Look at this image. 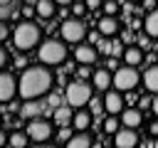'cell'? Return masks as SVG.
I'll return each instance as SVG.
<instances>
[{"instance_id":"1","label":"cell","mask_w":158,"mask_h":148,"mask_svg":"<svg viewBox=\"0 0 158 148\" xmlns=\"http://www.w3.org/2000/svg\"><path fill=\"white\" fill-rule=\"evenodd\" d=\"M52 89V74L44 64H37V67H27L20 76V84H17V91L22 99H40L42 94H47Z\"/></svg>"},{"instance_id":"2","label":"cell","mask_w":158,"mask_h":148,"mask_svg":"<svg viewBox=\"0 0 158 148\" xmlns=\"http://www.w3.org/2000/svg\"><path fill=\"white\" fill-rule=\"evenodd\" d=\"M40 37H42L40 27L27 20V22H20V25L15 27V32H12V44H15L17 52H30V49H35V47L40 44Z\"/></svg>"},{"instance_id":"3","label":"cell","mask_w":158,"mask_h":148,"mask_svg":"<svg viewBox=\"0 0 158 148\" xmlns=\"http://www.w3.org/2000/svg\"><path fill=\"white\" fill-rule=\"evenodd\" d=\"M67 59V44L59 42V39H44L40 44V62L44 67H54V64H62Z\"/></svg>"},{"instance_id":"4","label":"cell","mask_w":158,"mask_h":148,"mask_svg":"<svg viewBox=\"0 0 158 148\" xmlns=\"http://www.w3.org/2000/svg\"><path fill=\"white\" fill-rule=\"evenodd\" d=\"M64 99H67V104H69L72 109H84V106L91 101V86H89L86 81L77 79V81H72V84L67 86Z\"/></svg>"},{"instance_id":"5","label":"cell","mask_w":158,"mask_h":148,"mask_svg":"<svg viewBox=\"0 0 158 148\" xmlns=\"http://www.w3.org/2000/svg\"><path fill=\"white\" fill-rule=\"evenodd\" d=\"M138 69L136 67H118L116 72H114V89L116 91H131V89H136V84H138Z\"/></svg>"},{"instance_id":"6","label":"cell","mask_w":158,"mask_h":148,"mask_svg":"<svg viewBox=\"0 0 158 148\" xmlns=\"http://www.w3.org/2000/svg\"><path fill=\"white\" fill-rule=\"evenodd\" d=\"M59 35H62L64 42H74V44H79V39L86 37V27H84V22L77 20V17H74V20H64L62 27H59Z\"/></svg>"},{"instance_id":"7","label":"cell","mask_w":158,"mask_h":148,"mask_svg":"<svg viewBox=\"0 0 158 148\" xmlns=\"http://www.w3.org/2000/svg\"><path fill=\"white\" fill-rule=\"evenodd\" d=\"M27 136H30L35 143L49 141V138H52V123L44 121V118H35V121H30V126H27Z\"/></svg>"},{"instance_id":"8","label":"cell","mask_w":158,"mask_h":148,"mask_svg":"<svg viewBox=\"0 0 158 148\" xmlns=\"http://www.w3.org/2000/svg\"><path fill=\"white\" fill-rule=\"evenodd\" d=\"M114 146L116 148H136L138 146V133L133 131V128H118L116 133H114Z\"/></svg>"},{"instance_id":"9","label":"cell","mask_w":158,"mask_h":148,"mask_svg":"<svg viewBox=\"0 0 158 148\" xmlns=\"http://www.w3.org/2000/svg\"><path fill=\"white\" fill-rule=\"evenodd\" d=\"M15 94H17L15 76L7 72H0V101H10V99H15Z\"/></svg>"},{"instance_id":"10","label":"cell","mask_w":158,"mask_h":148,"mask_svg":"<svg viewBox=\"0 0 158 148\" xmlns=\"http://www.w3.org/2000/svg\"><path fill=\"white\" fill-rule=\"evenodd\" d=\"M91 84H94L96 91H109V89L114 86V74H111L109 69H96V72L91 74Z\"/></svg>"},{"instance_id":"11","label":"cell","mask_w":158,"mask_h":148,"mask_svg":"<svg viewBox=\"0 0 158 148\" xmlns=\"http://www.w3.org/2000/svg\"><path fill=\"white\" fill-rule=\"evenodd\" d=\"M104 109L109 111V113H121L123 111V99H121V91H106V96H104Z\"/></svg>"},{"instance_id":"12","label":"cell","mask_w":158,"mask_h":148,"mask_svg":"<svg viewBox=\"0 0 158 148\" xmlns=\"http://www.w3.org/2000/svg\"><path fill=\"white\" fill-rule=\"evenodd\" d=\"M74 57H77V62L79 64H94L96 62V49L91 47V44H77V49H74Z\"/></svg>"},{"instance_id":"13","label":"cell","mask_w":158,"mask_h":148,"mask_svg":"<svg viewBox=\"0 0 158 148\" xmlns=\"http://www.w3.org/2000/svg\"><path fill=\"white\" fill-rule=\"evenodd\" d=\"M141 121H143V113L138 109H123L121 111V123L126 128H136V126H141Z\"/></svg>"},{"instance_id":"14","label":"cell","mask_w":158,"mask_h":148,"mask_svg":"<svg viewBox=\"0 0 158 148\" xmlns=\"http://www.w3.org/2000/svg\"><path fill=\"white\" fill-rule=\"evenodd\" d=\"M143 86L148 89V91H153V94H158V64H153V67H148L146 72H143Z\"/></svg>"},{"instance_id":"15","label":"cell","mask_w":158,"mask_h":148,"mask_svg":"<svg viewBox=\"0 0 158 148\" xmlns=\"http://www.w3.org/2000/svg\"><path fill=\"white\" fill-rule=\"evenodd\" d=\"M143 27H146V35L148 37H158V7L148 10V15L143 20Z\"/></svg>"},{"instance_id":"16","label":"cell","mask_w":158,"mask_h":148,"mask_svg":"<svg viewBox=\"0 0 158 148\" xmlns=\"http://www.w3.org/2000/svg\"><path fill=\"white\" fill-rule=\"evenodd\" d=\"M99 32L106 35V37L116 35V32H118V20H116L114 15H106L104 20H99Z\"/></svg>"},{"instance_id":"17","label":"cell","mask_w":158,"mask_h":148,"mask_svg":"<svg viewBox=\"0 0 158 148\" xmlns=\"http://www.w3.org/2000/svg\"><path fill=\"white\" fill-rule=\"evenodd\" d=\"M52 118H54V123H57V126H67V123H72V118H74L72 106H69V104H67V106H57Z\"/></svg>"},{"instance_id":"18","label":"cell","mask_w":158,"mask_h":148,"mask_svg":"<svg viewBox=\"0 0 158 148\" xmlns=\"http://www.w3.org/2000/svg\"><path fill=\"white\" fill-rule=\"evenodd\" d=\"M67 148H91V136L84 133V131H77V133L67 141Z\"/></svg>"},{"instance_id":"19","label":"cell","mask_w":158,"mask_h":148,"mask_svg":"<svg viewBox=\"0 0 158 148\" xmlns=\"http://www.w3.org/2000/svg\"><path fill=\"white\" fill-rule=\"evenodd\" d=\"M72 126H74L77 131H86V128L91 126V113L84 111V109H79V111L74 113V118H72Z\"/></svg>"},{"instance_id":"20","label":"cell","mask_w":158,"mask_h":148,"mask_svg":"<svg viewBox=\"0 0 158 148\" xmlns=\"http://www.w3.org/2000/svg\"><path fill=\"white\" fill-rule=\"evenodd\" d=\"M123 59H126L128 67H138V64L143 62V52H141L138 47H128V49L123 52Z\"/></svg>"},{"instance_id":"21","label":"cell","mask_w":158,"mask_h":148,"mask_svg":"<svg viewBox=\"0 0 158 148\" xmlns=\"http://www.w3.org/2000/svg\"><path fill=\"white\" fill-rule=\"evenodd\" d=\"M54 5H57L54 0H37L35 10H37V15H40V17H44V20H47V17H52V15H54Z\"/></svg>"},{"instance_id":"22","label":"cell","mask_w":158,"mask_h":148,"mask_svg":"<svg viewBox=\"0 0 158 148\" xmlns=\"http://www.w3.org/2000/svg\"><path fill=\"white\" fill-rule=\"evenodd\" d=\"M27 141H30V136H27V133H22V131H12L7 143H10L12 148H27Z\"/></svg>"},{"instance_id":"23","label":"cell","mask_w":158,"mask_h":148,"mask_svg":"<svg viewBox=\"0 0 158 148\" xmlns=\"http://www.w3.org/2000/svg\"><path fill=\"white\" fill-rule=\"evenodd\" d=\"M42 113V106L35 101V99H30L27 104H25V109H22V116H27V118H32V116H40Z\"/></svg>"},{"instance_id":"24","label":"cell","mask_w":158,"mask_h":148,"mask_svg":"<svg viewBox=\"0 0 158 148\" xmlns=\"http://www.w3.org/2000/svg\"><path fill=\"white\" fill-rule=\"evenodd\" d=\"M118 123H121V118H116L114 113H109V118L104 121V131L106 133H116L118 131Z\"/></svg>"},{"instance_id":"25","label":"cell","mask_w":158,"mask_h":148,"mask_svg":"<svg viewBox=\"0 0 158 148\" xmlns=\"http://www.w3.org/2000/svg\"><path fill=\"white\" fill-rule=\"evenodd\" d=\"M116 10H118V2H116V0H106V2H104V12H106V15H114Z\"/></svg>"},{"instance_id":"26","label":"cell","mask_w":158,"mask_h":148,"mask_svg":"<svg viewBox=\"0 0 158 148\" xmlns=\"http://www.w3.org/2000/svg\"><path fill=\"white\" fill-rule=\"evenodd\" d=\"M74 133H72V128H67V126H59V141H69Z\"/></svg>"},{"instance_id":"27","label":"cell","mask_w":158,"mask_h":148,"mask_svg":"<svg viewBox=\"0 0 158 148\" xmlns=\"http://www.w3.org/2000/svg\"><path fill=\"white\" fill-rule=\"evenodd\" d=\"M10 37V27H7V22L5 20H0V42L2 39H7Z\"/></svg>"},{"instance_id":"28","label":"cell","mask_w":158,"mask_h":148,"mask_svg":"<svg viewBox=\"0 0 158 148\" xmlns=\"http://www.w3.org/2000/svg\"><path fill=\"white\" fill-rule=\"evenodd\" d=\"M89 7H86V2H74V15L79 17V15H84Z\"/></svg>"},{"instance_id":"29","label":"cell","mask_w":158,"mask_h":148,"mask_svg":"<svg viewBox=\"0 0 158 148\" xmlns=\"http://www.w3.org/2000/svg\"><path fill=\"white\" fill-rule=\"evenodd\" d=\"M49 106H62V99H59V94H49Z\"/></svg>"},{"instance_id":"30","label":"cell","mask_w":158,"mask_h":148,"mask_svg":"<svg viewBox=\"0 0 158 148\" xmlns=\"http://www.w3.org/2000/svg\"><path fill=\"white\" fill-rule=\"evenodd\" d=\"M10 17V5H0V20H7Z\"/></svg>"},{"instance_id":"31","label":"cell","mask_w":158,"mask_h":148,"mask_svg":"<svg viewBox=\"0 0 158 148\" xmlns=\"http://www.w3.org/2000/svg\"><path fill=\"white\" fill-rule=\"evenodd\" d=\"M89 104H91V111H94V113H99V111H101V104H99V101H94V96H91V101H89Z\"/></svg>"},{"instance_id":"32","label":"cell","mask_w":158,"mask_h":148,"mask_svg":"<svg viewBox=\"0 0 158 148\" xmlns=\"http://www.w3.org/2000/svg\"><path fill=\"white\" fill-rule=\"evenodd\" d=\"M148 133H151V136H158V121H153V123L148 126Z\"/></svg>"},{"instance_id":"33","label":"cell","mask_w":158,"mask_h":148,"mask_svg":"<svg viewBox=\"0 0 158 148\" xmlns=\"http://www.w3.org/2000/svg\"><path fill=\"white\" fill-rule=\"evenodd\" d=\"M99 5H101V0H86V7H89V10H96Z\"/></svg>"},{"instance_id":"34","label":"cell","mask_w":158,"mask_h":148,"mask_svg":"<svg viewBox=\"0 0 158 148\" xmlns=\"http://www.w3.org/2000/svg\"><path fill=\"white\" fill-rule=\"evenodd\" d=\"M7 62V52L2 49V44H0V69H2V64Z\"/></svg>"},{"instance_id":"35","label":"cell","mask_w":158,"mask_h":148,"mask_svg":"<svg viewBox=\"0 0 158 148\" xmlns=\"http://www.w3.org/2000/svg\"><path fill=\"white\" fill-rule=\"evenodd\" d=\"M7 141H10V136H7V133H5V131H0V148H2V146H5V143H7Z\"/></svg>"},{"instance_id":"36","label":"cell","mask_w":158,"mask_h":148,"mask_svg":"<svg viewBox=\"0 0 158 148\" xmlns=\"http://www.w3.org/2000/svg\"><path fill=\"white\" fill-rule=\"evenodd\" d=\"M151 109H153V113H156V116H158V94H156V99H153V101H151Z\"/></svg>"},{"instance_id":"37","label":"cell","mask_w":158,"mask_h":148,"mask_svg":"<svg viewBox=\"0 0 158 148\" xmlns=\"http://www.w3.org/2000/svg\"><path fill=\"white\" fill-rule=\"evenodd\" d=\"M143 2H146V7H148V10H153V7H156V5H153V0H143Z\"/></svg>"},{"instance_id":"38","label":"cell","mask_w":158,"mask_h":148,"mask_svg":"<svg viewBox=\"0 0 158 148\" xmlns=\"http://www.w3.org/2000/svg\"><path fill=\"white\" fill-rule=\"evenodd\" d=\"M54 2H59V5H72L74 0H54Z\"/></svg>"},{"instance_id":"39","label":"cell","mask_w":158,"mask_h":148,"mask_svg":"<svg viewBox=\"0 0 158 148\" xmlns=\"http://www.w3.org/2000/svg\"><path fill=\"white\" fill-rule=\"evenodd\" d=\"M32 148H54V146H47V143H37V146H32Z\"/></svg>"},{"instance_id":"40","label":"cell","mask_w":158,"mask_h":148,"mask_svg":"<svg viewBox=\"0 0 158 148\" xmlns=\"http://www.w3.org/2000/svg\"><path fill=\"white\" fill-rule=\"evenodd\" d=\"M0 5H10V0H0Z\"/></svg>"},{"instance_id":"41","label":"cell","mask_w":158,"mask_h":148,"mask_svg":"<svg viewBox=\"0 0 158 148\" xmlns=\"http://www.w3.org/2000/svg\"><path fill=\"white\" fill-rule=\"evenodd\" d=\"M128 2H143V0H128Z\"/></svg>"}]
</instances>
